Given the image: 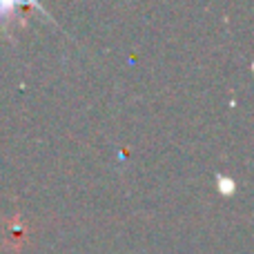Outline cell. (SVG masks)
<instances>
[{"instance_id":"obj_1","label":"cell","mask_w":254,"mask_h":254,"mask_svg":"<svg viewBox=\"0 0 254 254\" xmlns=\"http://www.w3.org/2000/svg\"><path fill=\"white\" fill-rule=\"evenodd\" d=\"M27 4H29V7H34V9H38V11L43 13L47 20L56 22V20L52 18V13H49L47 9L43 7V2H40V0H0V22H9L11 18H16V11H18V9H20V7H27ZM56 25H58V22H56Z\"/></svg>"}]
</instances>
